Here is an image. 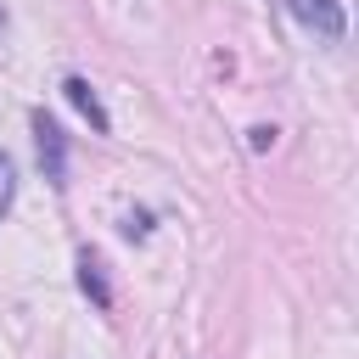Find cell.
Listing matches in <instances>:
<instances>
[{"mask_svg":"<svg viewBox=\"0 0 359 359\" xmlns=\"http://www.w3.org/2000/svg\"><path fill=\"white\" fill-rule=\"evenodd\" d=\"M79 286L95 297V309H107V303H112V292H107V280H101V258H95V252H79Z\"/></svg>","mask_w":359,"mask_h":359,"instance_id":"obj_4","label":"cell"},{"mask_svg":"<svg viewBox=\"0 0 359 359\" xmlns=\"http://www.w3.org/2000/svg\"><path fill=\"white\" fill-rule=\"evenodd\" d=\"M292 17L314 34V39H342L348 34V17H342V0H286Z\"/></svg>","mask_w":359,"mask_h":359,"instance_id":"obj_2","label":"cell"},{"mask_svg":"<svg viewBox=\"0 0 359 359\" xmlns=\"http://www.w3.org/2000/svg\"><path fill=\"white\" fill-rule=\"evenodd\" d=\"M34 140H39V168L50 185H67V135L50 112H34Z\"/></svg>","mask_w":359,"mask_h":359,"instance_id":"obj_1","label":"cell"},{"mask_svg":"<svg viewBox=\"0 0 359 359\" xmlns=\"http://www.w3.org/2000/svg\"><path fill=\"white\" fill-rule=\"evenodd\" d=\"M62 90H67V101H73V107H79V112L90 118V129H95V135H107V129H112V118L101 112V101H95V90H90L84 79H67Z\"/></svg>","mask_w":359,"mask_h":359,"instance_id":"obj_3","label":"cell"},{"mask_svg":"<svg viewBox=\"0 0 359 359\" xmlns=\"http://www.w3.org/2000/svg\"><path fill=\"white\" fill-rule=\"evenodd\" d=\"M11 196H17V174H11V163L0 157V219H6V208H11Z\"/></svg>","mask_w":359,"mask_h":359,"instance_id":"obj_5","label":"cell"}]
</instances>
